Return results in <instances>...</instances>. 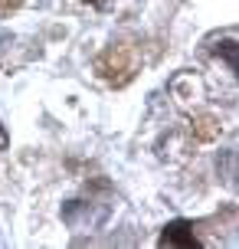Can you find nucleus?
I'll return each instance as SVG.
<instances>
[{
    "instance_id": "obj_1",
    "label": "nucleus",
    "mask_w": 239,
    "mask_h": 249,
    "mask_svg": "<svg viewBox=\"0 0 239 249\" xmlns=\"http://www.w3.org/2000/svg\"><path fill=\"white\" fill-rule=\"evenodd\" d=\"M95 69H99L102 79H108L115 86H125V82H131V75L138 72V53L128 43H112L95 59Z\"/></svg>"
},
{
    "instance_id": "obj_5",
    "label": "nucleus",
    "mask_w": 239,
    "mask_h": 249,
    "mask_svg": "<svg viewBox=\"0 0 239 249\" xmlns=\"http://www.w3.org/2000/svg\"><path fill=\"white\" fill-rule=\"evenodd\" d=\"M0 148H7V131L0 128Z\"/></svg>"
},
{
    "instance_id": "obj_3",
    "label": "nucleus",
    "mask_w": 239,
    "mask_h": 249,
    "mask_svg": "<svg viewBox=\"0 0 239 249\" xmlns=\"http://www.w3.org/2000/svg\"><path fill=\"white\" fill-rule=\"evenodd\" d=\"M190 124H193V135H197V141H216V138H220V131H223L213 115H197Z\"/></svg>"
},
{
    "instance_id": "obj_4",
    "label": "nucleus",
    "mask_w": 239,
    "mask_h": 249,
    "mask_svg": "<svg viewBox=\"0 0 239 249\" xmlns=\"http://www.w3.org/2000/svg\"><path fill=\"white\" fill-rule=\"evenodd\" d=\"M20 3H23V0H0V17H7L10 10H17Z\"/></svg>"
},
{
    "instance_id": "obj_2",
    "label": "nucleus",
    "mask_w": 239,
    "mask_h": 249,
    "mask_svg": "<svg viewBox=\"0 0 239 249\" xmlns=\"http://www.w3.org/2000/svg\"><path fill=\"white\" fill-rule=\"evenodd\" d=\"M161 246H200V239H197V233H193V226L184 223V220H177V223H171L167 230L161 233Z\"/></svg>"
}]
</instances>
